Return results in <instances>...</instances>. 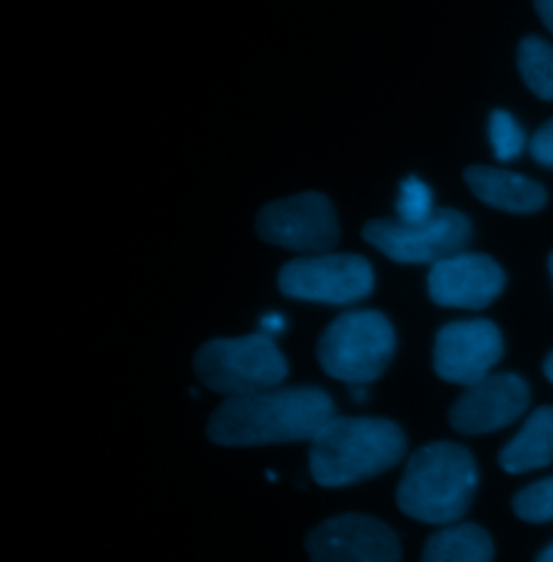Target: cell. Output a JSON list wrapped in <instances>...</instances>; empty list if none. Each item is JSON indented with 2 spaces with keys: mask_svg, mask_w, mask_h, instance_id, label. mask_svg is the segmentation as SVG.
Listing matches in <instances>:
<instances>
[{
  "mask_svg": "<svg viewBox=\"0 0 553 562\" xmlns=\"http://www.w3.org/2000/svg\"><path fill=\"white\" fill-rule=\"evenodd\" d=\"M336 418L334 401L318 387H273L249 396L225 398L207 422L216 446H269L312 441Z\"/></svg>",
  "mask_w": 553,
  "mask_h": 562,
  "instance_id": "obj_1",
  "label": "cell"
},
{
  "mask_svg": "<svg viewBox=\"0 0 553 562\" xmlns=\"http://www.w3.org/2000/svg\"><path fill=\"white\" fill-rule=\"evenodd\" d=\"M309 443L312 479L327 490L374 479L407 452L403 428L383 418H334Z\"/></svg>",
  "mask_w": 553,
  "mask_h": 562,
  "instance_id": "obj_2",
  "label": "cell"
},
{
  "mask_svg": "<svg viewBox=\"0 0 553 562\" xmlns=\"http://www.w3.org/2000/svg\"><path fill=\"white\" fill-rule=\"evenodd\" d=\"M476 490L478 468L472 452L452 441H435L409 459L396 499L415 521L452 526L467 513Z\"/></svg>",
  "mask_w": 553,
  "mask_h": 562,
  "instance_id": "obj_3",
  "label": "cell"
},
{
  "mask_svg": "<svg viewBox=\"0 0 553 562\" xmlns=\"http://www.w3.org/2000/svg\"><path fill=\"white\" fill-rule=\"evenodd\" d=\"M396 352L392 323L374 310H357L338 316L318 342L323 370L348 385L376 381Z\"/></svg>",
  "mask_w": 553,
  "mask_h": 562,
  "instance_id": "obj_4",
  "label": "cell"
},
{
  "mask_svg": "<svg viewBox=\"0 0 553 562\" xmlns=\"http://www.w3.org/2000/svg\"><path fill=\"white\" fill-rule=\"evenodd\" d=\"M195 374L207 390L236 398L279 387L287 376V361L271 336L218 338L195 355Z\"/></svg>",
  "mask_w": 553,
  "mask_h": 562,
  "instance_id": "obj_5",
  "label": "cell"
},
{
  "mask_svg": "<svg viewBox=\"0 0 553 562\" xmlns=\"http://www.w3.org/2000/svg\"><path fill=\"white\" fill-rule=\"evenodd\" d=\"M472 221L463 212L437 209L424 221L376 218L363 227V238L400 265H437L459 256L472 243Z\"/></svg>",
  "mask_w": 553,
  "mask_h": 562,
  "instance_id": "obj_6",
  "label": "cell"
},
{
  "mask_svg": "<svg viewBox=\"0 0 553 562\" xmlns=\"http://www.w3.org/2000/svg\"><path fill=\"white\" fill-rule=\"evenodd\" d=\"M374 288L370 262L354 254H314L287 262L279 273V290L298 301L352 305Z\"/></svg>",
  "mask_w": 553,
  "mask_h": 562,
  "instance_id": "obj_7",
  "label": "cell"
},
{
  "mask_svg": "<svg viewBox=\"0 0 553 562\" xmlns=\"http://www.w3.org/2000/svg\"><path fill=\"white\" fill-rule=\"evenodd\" d=\"M262 240L301 254H329L340 240L338 214L323 193H301L267 204L256 221Z\"/></svg>",
  "mask_w": 553,
  "mask_h": 562,
  "instance_id": "obj_8",
  "label": "cell"
},
{
  "mask_svg": "<svg viewBox=\"0 0 553 562\" xmlns=\"http://www.w3.org/2000/svg\"><path fill=\"white\" fill-rule=\"evenodd\" d=\"M501 355L504 340L490 321H456L437 334L432 363L439 379L470 387L490 374Z\"/></svg>",
  "mask_w": 553,
  "mask_h": 562,
  "instance_id": "obj_9",
  "label": "cell"
},
{
  "mask_svg": "<svg viewBox=\"0 0 553 562\" xmlns=\"http://www.w3.org/2000/svg\"><path fill=\"white\" fill-rule=\"evenodd\" d=\"M312 562H400L396 532L365 515H340L320 524L307 537Z\"/></svg>",
  "mask_w": 553,
  "mask_h": 562,
  "instance_id": "obj_10",
  "label": "cell"
},
{
  "mask_svg": "<svg viewBox=\"0 0 553 562\" xmlns=\"http://www.w3.org/2000/svg\"><path fill=\"white\" fill-rule=\"evenodd\" d=\"M530 405L528 383L512 372H490L470 385L450 409V424L461 435H484L519 420Z\"/></svg>",
  "mask_w": 553,
  "mask_h": 562,
  "instance_id": "obj_11",
  "label": "cell"
},
{
  "mask_svg": "<svg viewBox=\"0 0 553 562\" xmlns=\"http://www.w3.org/2000/svg\"><path fill=\"white\" fill-rule=\"evenodd\" d=\"M501 267L483 254H459L430 267L428 294L441 307L484 310L504 290Z\"/></svg>",
  "mask_w": 553,
  "mask_h": 562,
  "instance_id": "obj_12",
  "label": "cell"
},
{
  "mask_svg": "<svg viewBox=\"0 0 553 562\" xmlns=\"http://www.w3.org/2000/svg\"><path fill=\"white\" fill-rule=\"evenodd\" d=\"M465 182L481 202L497 211L530 214L548 204L543 184L506 169L474 165L465 171Z\"/></svg>",
  "mask_w": 553,
  "mask_h": 562,
  "instance_id": "obj_13",
  "label": "cell"
},
{
  "mask_svg": "<svg viewBox=\"0 0 553 562\" xmlns=\"http://www.w3.org/2000/svg\"><path fill=\"white\" fill-rule=\"evenodd\" d=\"M553 463V407L537 409L517 437L499 452V465L508 474H526Z\"/></svg>",
  "mask_w": 553,
  "mask_h": 562,
  "instance_id": "obj_14",
  "label": "cell"
},
{
  "mask_svg": "<svg viewBox=\"0 0 553 562\" xmlns=\"http://www.w3.org/2000/svg\"><path fill=\"white\" fill-rule=\"evenodd\" d=\"M421 562H493V541L476 524H452L426 541Z\"/></svg>",
  "mask_w": 553,
  "mask_h": 562,
  "instance_id": "obj_15",
  "label": "cell"
},
{
  "mask_svg": "<svg viewBox=\"0 0 553 562\" xmlns=\"http://www.w3.org/2000/svg\"><path fill=\"white\" fill-rule=\"evenodd\" d=\"M519 71L528 89L541 98L553 102V46L545 40L530 35L523 37L517 53Z\"/></svg>",
  "mask_w": 553,
  "mask_h": 562,
  "instance_id": "obj_16",
  "label": "cell"
},
{
  "mask_svg": "<svg viewBox=\"0 0 553 562\" xmlns=\"http://www.w3.org/2000/svg\"><path fill=\"white\" fill-rule=\"evenodd\" d=\"M488 139L497 160L508 162L523 154L528 137L508 111H493L488 117Z\"/></svg>",
  "mask_w": 553,
  "mask_h": 562,
  "instance_id": "obj_17",
  "label": "cell"
},
{
  "mask_svg": "<svg viewBox=\"0 0 553 562\" xmlns=\"http://www.w3.org/2000/svg\"><path fill=\"white\" fill-rule=\"evenodd\" d=\"M512 508L519 519L530 524L553 521V476L517 493Z\"/></svg>",
  "mask_w": 553,
  "mask_h": 562,
  "instance_id": "obj_18",
  "label": "cell"
},
{
  "mask_svg": "<svg viewBox=\"0 0 553 562\" xmlns=\"http://www.w3.org/2000/svg\"><path fill=\"white\" fill-rule=\"evenodd\" d=\"M435 211V195L430 187L415 176L405 178L396 200V218L415 223L428 218Z\"/></svg>",
  "mask_w": 553,
  "mask_h": 562,
  "instance_id": "obj_19",
  "label": "cell"
},
{
  "mask_svg": "<svg viewBox=\"0 0 553 562\" xmlns=\"http://www.w3.org/2000/svg\"><path fill=\"white\" fill-rule=\"evenodd\" d=\"M530 154L539 165L553 169V120L543 124L530 139Z\"/></svg>",
  "mask_w": 553,
  "mask_h": 562,
  "instance_id": "obj_20",
  "label": "cell"
},
{
  "mask_svg": "<svg viewBox=\"0 0 553 562\" xmlns=\"http://www.w3.org/2000/svg\"><path fill=\"white\" fill-rule=\"evenodd\" d=\"M283 327H285V321H283V316H279V314H267V316L260 321V334L271 336V338L276 336V334H281Z\"/></svg>",
  "mask_w": 553,
  "mask_h": 562,
  "instance_id": "obj_21",
  "label": "cell"
},
{
  "mask_svg": "<svg viewBox=\"0 0 553 562\" xmlns=\"http://www.w3.org/2000/svg\"><path fill=\"white\" fill-rule=\"evenodd\" d=\"M537 13L541 15L543 24L553 33V0H534Z\"/></svg>",
  "mask_w": 553,
  "mask_h": 562,
  "instance_id": "obj_22",
  "label": "cell"
},
{
  "mask_svg": "<svg viewBox=\"0 0 553 562\" xmlns=\"http://www.w3.org/2000/svg\"><path fill=\"white\" fill-rule=\"evenodd\" d=\"M350 396L354 403H363L368 401V392H365V385H350Z\"/></svg>",
  "mask_w": 553,
  "mask_h": 562,
  "instance_id": "obj_23",
  "label": "cell"
},
{
  "mask_svg": "<svg viewBox=\"0 0 553 562\" xmlns=\"http://www.w3.org/2000/svg\"><path fill=\"white\" fill-rule=\"evenodd\" d=\"M543 370H545V376L553 383V352L545 359V368Z\"/></svg>",
  "mask_w": 553,
  "mask_h": 562,
  "instance_id": "obj_24",
  "label": "cell"
},
{
  "mask_svg": "<svg viewBox=\"0 0 553 562\" xmlns=\"http://www.w3.org/2000/svg\"><path fill=\"white\" fill-rule=\"evenodd\" d=\"M537 562H553V543L550 548H545V552L539 557Z\"/></svg>",
  "mask_w": 553,
  "mask_h": 562,
  "instance_id": "obj_25",
  "label": "cell"
},
{
  "mask_svg": "<svg viewBox=\"0 0 553 562\" xmlns=\"http://www.w3.org/2000/svg\"><path fill=\"white\" fill-rule=\"evenodd\" d=\"M550 273H552V278H553V254H552V256H550Z\"/></svg>",
  "mask_w": 553,
  "mask_h": 562,
  "instance_id": "obj_26",
  "label": "cell"
}]
</instances>
